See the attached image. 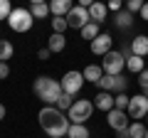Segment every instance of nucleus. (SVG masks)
Instances as JSON below:
<instances>
[{
  "label": "nucleus",
  "instance_id": "nucleus-1",
  "mask_svg": "<svg viewBox=\"0 0 148 138\" xmlns=\"http://www.w3.org/2000/svg\"><path fill=\"white\" fill-rule=\"evenodd\" d=\"M37 118H40L42 131L47 133V136H52V138H64V136H67V131H69V126H72L69 118L64 116L57 106H45Z\"/></svg>",
  "mask_w": 148,
  "mask_h": 138
},
{
  "label": "nucleus",
  "instance_id": "nucleus-2",
  "mask_svg": "<svg viewBox=\"0 0 148 138\" xmlns=\"http://www.w3.org/2000/svg\"><path fill=\"white\" fill-rule=\"evenodd\" d=\"M32 91H35L37 99L45 101V106H54L59 101V96L64 94L62 84H59L57 79H52V77H37L35 84H32Z\"/></svg>",
  "mask_w": 148,
  "mask_h": 138
},
{
  "label": "nucleus",
  "instance_id": "nucleus-3",
  "mask_svg": "<svg viewBox=\"0 0 148 138\" xmlns=\"http://www.w3.org/2000/svg\"><path fill=\"white\" fill-rule=\"evenodd\" d=\"M91 113H94V101L77 99V101H74V106L67 111V118H69V123H79V126H84V123L91 118Z\"/></svg>",
  "mask_w": 148,
  "mask_h": 138
},
{
  "label": "nucleus",
  "instance_id": "nucleus-4",
  "mask_svg": "<svg viewBox=\"0 0 148 138\" xmlns=\"http://www.w3.org/2000/svg\"><path fill=\"white\" fill-rule=\"evenodd\" d=\"M32 22H35V17H32V12L25 10V8H12L10 17H8V25L15 32H27L32 27Z\"/></svg>",
  "mask_w": 148,
  "mask_h": 138
},
{
  "label": "nucleus",
  "instance_id": "nucleus-5",
  "mask_svg": "<svg viewBox=\"0 0 148 138\" xmlns=\"http://www.w3.org/2000/svg\"><path fill=\"white\" fill-rule=\"evenodd\" d=\"M59 84H62V91L64 94H69V96H77L79 94V89L84 86V74L82 72H67V74L59 79Z\"/></svg>",
  "mask_w": 148,
  "mask_h": 138
},
{
  "label": "nucleus",
  "instance_id": "nucleus-6",
  "mask_svg": "<svg viewBox=\"0 0 148 138\" xmlns=\"http://www.w3.org/2000/svg\"><path fill=\"white\" fill-rule=\"evenodd\" d=\"M123 64H126V57H123L121 52H114V49H111V52L104 57L101 69H104V74H109V77H119L121 69H123Z\"/></svg>",
  "mask_w": 148,
  "mask_h": 138
},
{
  "label": "nucleus",
  "instance_id": "nucleus-7",
  "mask_svg": "<svg viewBox=\"0 0 148 138\" xmlns=\"http://www.w3.org/2000/svg\"><path fill=\"white\" fill-rule=\"evenodd\" d=\"M96 86H99V91H116V94H123V91H126V86H128V81L123 79L121 74L119 77H109V74H104L101 77L99 81H96Z\"/></svg>",
  "mask_w": 148,
  "mask_h": 138
},
{
  "label": "nucleus",
  "instance_id": "nucleus-8",
  "mask_svg": "<svg viewBox=\"0 0 148 138\" xmlns=\"http://www.w3.org/2000/svg\"><path fill=\"white\" fill-rule=\"evenodd\" d=\"M89 22H91L89 10H86V8H82V5H74V8H72V12L67 15V25H69V27H74V30H79V32L84 30Z\"/></svg>",
  "mask_w": 148,
  "mask_h": 138
},
{
  "label": "nucleus",
  "instance_id": "nucleus-9",
  "mask_svg": "<svg viewBox=\"0 0 148 138\" xmlns=\"http://www.w3.org/2000/svg\"><path fill=\"white\" fill-rule=\"evenodd\" d=\"M106 123H109L116 133H121L123 138H126V131H128V126H131V123H128V113L119 111V109H114V111L106 113Z\"/></svg>",
  "mask_w": 148,
  "mask_h": 138
},
{
  "label": "nucleus",
  "instance_id": "nucleus-10",
  "mask_svg": "<svg viewBox=\"0 0 148 138\" xmlns=\"http://www.w3.org/2000/svg\"><path fill=\"white\" fill-rule=\"evenodd\" d=\"M126 113L133 118V121H141V118H146V116H148V99H146L143 94L131 96V104H128Z\"/></svg>",
  "mask_w": 148,
  "mask_h": 138
},
{
  "label": "nucleus",
  "instance_id": "nucleus-11",
  "mask_svg": "<svg viewBox=\"0 0 148 138\" xmlns=\"http://www.w3.org/2000/svg\"><path fill=\"white\" fill-rule=\"evenodd\" d=\"M111 44H114V37H111V35H106V32H101L99 37L91 42V52L99 54V57H106V54L111 52Z\"/></svg>",
  "mask_w": 148,
  "mask_h": 138
},
{
  "label": "nucleus",
  "instance_id": "nucleus-12",
  "mask_svg": "<svg viewBox=\"0 0 148 138\" xmlns=\"http://www.w3.org/2000/svg\"><path fill=\"white\" fill-rule=\"evenodd\" d=\"M94 109H99V111H114V94H109V91H99V94L94 96Z\"/></svg>",
  "mask_w": 148,
  "mask_h": 138
},
{
  "label": "nucleus",
  "instance_id": "nucleus-13",
  "mask_svg": "<svg viewBox=\"0 0 148 138\" xmlns=\"http://www.w3.org/2000/svg\"><path fill=\"white\" fill-rule=\"evenodd\" d=\"M72 0H52L49 3V12H52L54 17H67L69 12H72Z\"/></svg>",
  "mask_w": 148,
  "mask_h": 138
},
{
  "label": "nucleus",
  "instance_id": "nucleus-14",
  "mask_svg": "<svg viewBox=\"0 0 148 138\" xmlns=\"http://www.w3.org/2000/svg\"><path fill=\"white\" fill-rule=\"evenodd\" d=\"M131 54L136 57H148V35H138V37L131 40Z\"/></svg>",
  "mask_w": 148,
  "mask_h": 138
},
{
  "label": "nucleus",
  "instance_id": "nucleus-15",
  "mask_svg": "<svg viewBox=\"0 0 148 138\" xmlns=\"http://www.w3.org/2000/svg\"><path fill=\"white\" fill-rule=\"evenodd\" d=\"M106 15H109V8H106L104 3H91V8H89V17H91V22L101 25V22L106 20Z\"/></svg>",
  "mask_w": 148,
  "mask_h": 138
},
{
  "label": "nucleus",
  "instance_id": "nucleus-16",
  "mask_svg": "<svg viewBox=\"0 0 148 138\" xmlns=\"http://www.w3.org/2000/svg\"><path fill=\"white\" fill-rule=\"evenodd\" d=\"M27 10L32 12V17H35V20H45V17L49 15V5H47V3H42V0L32 3V5L27 8Z\"/></svg>",
  "mask_w": 148,
  "mask_h": 138
},
{
  "label": "nucleus",
  "instance_id": "nucleus-17",
  "mask_svg": "<svg viewBox=\"0 0 148 138\" xmlns=\"http://www.w3.org/2000/svg\"><path fill=\"white\" fill-rule=\"evenodd\" d=\"M82 74H84V81H91V84H96V81L104 77V69H101L99 64H89V67H86Z\"/></svg>",
  "mask_w": 148,
  "mask_h": 138
},
{
  "label": "nucleus",
  "instance_id": "nucleus-18",
  "mask_svg": "<svg viewBox=\"0 0 148 138\" xmlns=\"http://www.w3.org/2000/svg\"><path fill=\"white\" fill-rule=\"evenodd\" d=\"M114 22H116V27H119V30H128V27L133 25V12H128V10H121V12H116Z\"/></svg>",
  "mask_w": 148,
  "mask_h": 138
},
{
  "label": "nucleus",
  "instance_id": "nucleus-19",
  "mask_svg": "<svg viewBox=\"0 0 148 138\" xmlns=\"http://www.w3.org/2000/svg\"><path fill=\"white\" fill-rule=\"evenodd\" d=\"M64 47H67V37L52 32V37H49V42H47V49L49 52H64Z\"/></svg>",
  "mask_w": 148,
  "mask_h": 138
},
{
  "label": "nucleus",
  "instance_id": "nucleus-20",
  "mask_svg": "<svg viewBox=\"0 0 148 138\" xmlns=\"http://www.w3.org/2000/svg\"><path fill=\"white\" fill-rule=\"evenodd\" d=\"M126 138H146V126L143 121H133L126 131Z\"/></svg>",
  "mask_w": 148,
  "mask_h": 138
},
{
  "label": "nucleus",
  "instance_id": "nucleus-21",
  "mask_svg": "<svg viewBox=\"0 0 148 138\" xmlns=\"http://www.w3.org/2000/svg\"><path fill=\"white\" fill-rule=\"evenodd\" d=\"M126 69H128V72H133V74H141V72H143L146 67H143V59H141V57L131 54V57L126 59Z\"/></svg>",
  "mask_w": 148,
  "mask_h": 138
},
{
  "label": "nucleus",
  "instance_id": "nucleus-22",
  "mask_svg": "<svg viewBox=\"0 0 148 138\" xmlns=\"http://www.w3.org/2000/svg\"><path fill=\"white\" fill-rule=\"evenodd\" d=\"M67 138H89V128L79 126V123H72L67 131Z\"/></svg>",
  "mask_w": 148,
  "mask_h": 138
},
{
  "label": "nucleus",
  "instance_id": "nucleus-23",
  "mask_svg": "<svg viewBox=\"0 0 148 138\" xmlns=\"http://www.w3.org/2000/svg\"><path fill=\"white\" fill-rule=\"evenodd\" d=\"M99 35L101 32H99V25H96V22H89V25L82 30V40H89V42H94Z\"/></svg>",
  "mask_w": 148,
  "mask_h": 138
},
{
  "label": "nucleus",
  "instance_id": "nucleus-24",
  "mask_svg": "<svg viewBox=\"0 0 148 138\" xmlns=\"http://www.w3.org/2000/svg\"><path fill=\"white\" fill-rule=\"evenodd\" d=\"M12 52H15V47H12L8 40H0V62L8 64V59L12 57Z\"/></svg>",
  "mask_w": 148,
  "mask_h": 138
},
{
  "label": "nucleus",
  "instance_id": "nucleus-25",
  "mask_svg": "<svg viewBox=\"0 0 148 138\" xmlns=\"http://www.w3.org/2000/svg\"><path fill=\"white\" fill-rule=\"evenodd\" d=\"M128 104H131V96L123 91V94H116L114 96V109H119V111H126Z\"/></svg>",
  "mask_w": 148,
  "mask_h": 138
},
{
  "label": "nucleus",
  "instance_id": "nucleus-26",
  "mask_svg": "<svg viewBox=\"0 0 148 138\" xmlns=\"http://www.w3.org/2000/svg\"><path fill=\"white\" fill-rule=\"evenodd\" d=\"M54 106H57V109H59L62 113H67L69 109L74 106V96H69V94H62V96H59V101L54 104Z\"/></svg>",
  "mask_w": 148,
  "mask_h": 138
},
{
  "label": "nucleus",
  "instance_id": "nucleus-27",
  "mask_svg": "<svg viewBox=\"0 0 148 138\" xmlns=\"http://www.w3.org/2000/svg\"><path fill=\"white\" fill-rule=\"evenodd\" d=\"M67 17H52V30L54 35H64V30H67Z\"/></svg>",
  "mask_w": 148,
  "mask_h": 138
},
{
  "label": "nucleus",
  "instance_id": "nucleus-28",
  "mask_svg": "<svg viewBox=\"0 0 148 138\" xmlns=\"http://www.w3.org/2000/svg\"><path fill=\"white\" fill-rule=\"evenodd\" d=\"M10 12H12L10 3H8V0H0V20H8V17H10Z\"/></svg>",
  "mask_w": 148,
  "mask_h": 138
},
{
  "label": "nucleus",
  "instance_id": "nucleus-29",
  "mask_svg": "<svg viewBox=\"0 0 148 138\" xmlns=\"http://www.w3.org/2000/svg\"><path fill=\"white\" fill-rule=\"evenodd\" d=\"M141 8H143L141 0H128V3H126V10L128 12H141Z\"/></svg>",
  "mask_w": 148,
  "mask_h": 138
},
{
  "label": "nucleus",
  "instance_id": "nucleus-30",
  "mask_svg": "<svg viewBox=\"0 0 148 138\" xmlns=\"http://www.w3.org/2000/svg\"><path fill=\"white\" fill-rule=\"evenodd\" d=\"M138 84H141V91L148 89V69H143L141 74H138Z\"/></svg>",
  "mask_w": 148,
  "mask_h": 138
},
{
  "label": "nucleus",
  "instance_id": "nucleus-31",
  "mask_svg": "<svg viewBox=\"0 0 148 138\" xmlns=\"http://www.w3.org/2000/svg\"><path fill=\"white\" fill-rule=\"evenodd\" d=\"M8 74H10V67L5 62H0V79H8Z\"/></svg>",
  "mask_w": 148,
  "mask_h": 138
},
{
  "label": "nucleus",
  "instance_id": "nucleus-32",
  "mask_svg": "<svg viewBox=\"0 0 148 138\" xmlns=\"http://www.w3.org/2000/svg\"><path fill=\"white\" fill-rule=\"evenodd\" d=\"M106 8H109V10H114V12H121V3H119V0H111Z\"/></svg>",
  "mask_w": 148,
  "mask_h": 138
},
{
  "label": "nucleus",
  "instance_id": "nucleus-33",
  "mask_svg": "<svg viewBox=\"0 0 148 138\" xmlns=\"http://www.w3.org/2000/svg\"><path fill=\"white\" fill-rule=\"evenodd\" d=\"M49 54H52V52H49V49H40V52H37V57H40V59H45V62H47V59H49Z\"/></svg>",
  "mask_w": 148,
  "mask_h": 138
},
{
  "label": "nucleus",
  "instance_id": "nucleus-34",
  "mask_svg": "<svg viewBox=\"0 0 148 138\" xmlns=\"http://www.w3.org/2000/svg\"><path fill=\"white\" fill-rule=\"evenodd\" d=\"M141 20H143V22H148V3L141 8Z\"/></svg>",
  "mask_w": 148,
  "mask_h": 138
},
{
  "label": "nucleus",
  "instance_id": "nucleus-35",
  "mask_svg": "<svg viewBox=\"0 0 148 138\" xmlns=\"http://www.w3.org/2000/svg\"><path fill=\"white\" fill-rule=\"evenodd\" d=\"M3 118H5V106L0 104V121H3Z\"/></svg>",
  "mask_w": 148,
  "mask_h": 138
},
{
  "label": "nucleus",
  "instance_id": "nucleus-36",
  "mask_svg": "<svg viewBox=\"0 0 148 138\" xmlns=\"http://www.w3.org/2000/svg\"><path fill=\"white\" fill-rule=\"evenodd\" d=\"M143 96H146V99H148V89H143Z\"/></svg>",
  "mask_w": 148,
  "mask_h": 138
},
{
  "label": "nucleus",
  "instance_id": "nucleus-37",
  "mask_svg": "<svg viewBox=\"0 0 148 138\" xmlns=\"http://www.w3.org/2000/svg\"><path fill=\"white\" fill-rule=\"evenodd\" d=\"M146 138H148V128H146Z\"/></svg>",
  "mask_w": 148,
  "mask_h": 138
},
{
  "label": "nucleus",
  "instance_id": "nucleus-38",
  "mask_svg": "<svg viewBox=\"0 0 148 138\" xmlns=\"http://www.w3.org/2000/svg\"><path fill=\"white\" fill-rule=\"evenodd\" d=\"M146 118H148V116H146Z\"/></svg>",
  "mask_w": 148,
  "mask_h": 138
}]
</instances>
